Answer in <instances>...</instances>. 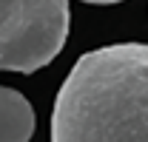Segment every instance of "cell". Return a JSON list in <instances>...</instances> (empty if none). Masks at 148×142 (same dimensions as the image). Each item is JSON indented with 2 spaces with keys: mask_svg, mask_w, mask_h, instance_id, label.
I'll return each mask as SVG.
<instances>
[{
  "mask_svg": "<svg viewBox=\"0 0 148 142\" xmlns=\"http://www.w3.org/2000/svg\"><path fill=\"white\" fill-rule=\"evenodd\" d=\"M54 142H148V46L117 43L83 54L51 111Z\"/></svg>",
  "mask_w": 148,
  "mask_h": 142,
  "instance_id": "obj_1",
  "label": "cell"
},
{
  "mask_svg": "<svg viewBox=\"0 0 148 142\" xmlns=\"http://www.w3.org/2000/svg\"><path fill=\"white\" fill-rule=\"evenodd\" d=\"M69 0H0V71L34 74L69 40Z\"/></svg>",
  "mask_w": 148,
  "mask_h": 142,
  "instance_id": "obj_2",
  "label": "cell"
},
{
  "mask_svg": "<svg viewBox=\"0 0 148 142\" xmlns=\"http://www.w3.org/2000/svg\"><path fill=\"white\" fill-rule=\"evenodd\" d=\"M37 117L20 91L0 85V142H29L34 137Z\"/></svg>",
  "mask_w": 148,
  "mask_h": 142,
  "instance_id": "obj_3",
  "label": "cell"
},
{
  "mask_svg": "<svg viewBox=\"0 0 148 142\" xmlns=\"http://www.w3.org/2000/svg\"><path fill=\"white\" fill-rule=\"evenodd\" d=\"M83 3H100V6H106V3H123V0H83Z\"/></svg>",
  "mask_w": 148,
  "mask_h": 142,
  "instance_id": "obj_4",
  "label": "cell"
}]
</instances>
